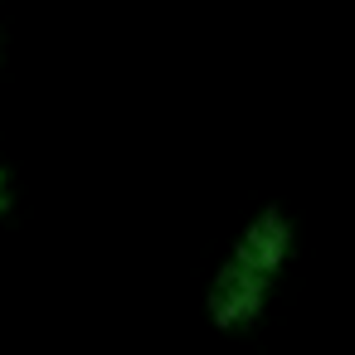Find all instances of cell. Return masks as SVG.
<instances>
[{
	"instance_id": "obj_1",
	"label": "cell",
	"mask_w": 355,
	"mask_h": 355,
	"mask_svg": "<svg viewBox=\"0 0 355 355\" xmlns=\"http://www.w3.org/2000/svg\"><path fill=\"white\" fill-rule=\"evenodd\" d=\"M287 248H292V224L282 209H258L253 224L239 234V243L229 248L224 268L214 272L209 282V316L219 331H243L258 321L272 282H277V268L287 263Z\"/></svg>"
},
{
	"instance_id": "obj_2",
	"label": "cell",
	"mask_w": 355,
	"mask_h": 355,
	"mask_svg": "<svg viewBox=\"0 0 355 355\" xmlns=\"http://www.w3.org/2000/svg\"><path fill=\"white\" fill-rule=\"evenodd\" d=\"M6 205H10V200H6V180H0V209H6Z\"/></svg>"
}]
</instances>
